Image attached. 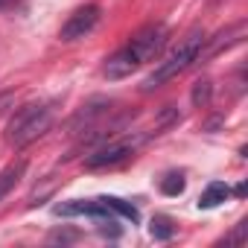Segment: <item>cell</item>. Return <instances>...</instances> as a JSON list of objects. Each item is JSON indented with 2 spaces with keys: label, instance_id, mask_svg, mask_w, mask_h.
<instances>
[{
  "label": "cell",
  "instance_id": "obj_1",
  "mask_svg": "<svg viewBox=\"0 0 248 248\" xmlns=\"http://www.w3.org/2000/svg\"><path fill=\"white\" fill-rule=\"evenodd\" d=\"M204 30H193L146 79H143V91H155V88H161L164 82H170V79H175L178 73H184L193 62H199V56H202V47H204Z\"/></svg>",
  "mask_w": 248,
  "mask_h": 248
},
{
  "label": "cell",
  "instance_id": "obj_2",
  "mask_svg": "<svg viewBox=\"0 0 248 248\" xmlns=\"http://www.w3.org/2000/svg\"><path fill=\"white\" fill-rule=\"evenodd\" d=\"M53 126V108L50 105H27L21 108L6 126V143L12 149H24L41 135H47Z\"/></svg>",
  "mask_w": 248,
  "mask_h": 248
},
{
  "label": "cell",
  "instance_id": "obj_3",
  "mask_svg": "<svg viewBox=\"0 0 248 248\" xmlns=\"http://www.w3.org/2000/svg\"><path fill=\"white\" fill-rule=\"evenodd\" d=\"M143 135H126V138H108L105 143H99L88 158H85V170H108L117 167L126 158L135 155V149L143 143Z\"/></svg>",
  "mask_w": 248,
  "mask_h": 248
},
{
  "label": "cell",
  "instance_id": "obj_4",
  "mask_svg": "<svg viewBox=\"0 0 248 248\" xmlns=\"http://www.w3.org/2000/svg\"><path fill=\"white\" fill-rule=\"evenodd\" d=\"M167 38H170V30L164 24H149V27L138 30L126 47L135 53V59L140 64H146V62H152V59L161 56V50L167 47Z\"/></svg>",
  "mask_w": 248,
  "mask_h": 248
},
{
  "label": "cell",
  "instance_id": "obj_5",
  "mask_svg": "<svg viewBox=\"0 0 248 248\" xmlns=\"http://www.w3.org/2000/svg\"><path fill=\"white\" fill-rule=\"evenodd\" d=\"M96 24H99V6H82V9H76V12L64 21V27H62V41H79V38H85L88 32H93Z\"/></svg>",
  "mask_w": 248,
  "mask_h": 248
},
{
  "label": "cell",
  "instance_id": "obj_6",
  "mask_svg": "<svg viewBox=\"0 0 248 248\" xmlns=\"http://www.w3.org/2000/svg\"><path fill=\"white\" fill-rule=\"evenodd\" d=\"M138 67H140V62L135 59V53H132L129 47H123V50H117L114 56H108L102 73H105L108 79H126V76H132Z\"/></svg>",
  "mask_w": 248,
  "mask_h": 248
},
{
  "label": "cell",
  "instance_id": "obj_7",
  "mask_svg": "<svg viewBox=\"0 0 248 248\" xmlns=\"http://www.w3.org/2000/svg\"><path fill=\"white\" fill-rule=\"evenodd\" d=\"M242 35H245V24L239 21V24H233L231 30H222L210 44L204 41V47H202V56H199V59H213V56H219L222 50H228V47L239 44V41H242Z\"/></svg>",
  "mask_w": 248,
  "mask_h": 248
},
{
  "label": "cell",
  "instance_id": "obj_8",
  "mask_svg": "<svg viewBox=\"0 0 248 248\" xmlns=\"http://www.w3.org/2000/svg\"><path fill=\"white\" fill-rule=\"evenodd\" d=\"M24 172H27V164L24 161H15V164H9V167L0 170V202H3L15 190V184L24 178Z\"/></svg>",
  "mask_w": 248,
  "mask_h": 248
},
{
  "label": "cell",
  "instance_id": "obj_9",
  "mask_svg": "<svg viewBox=\"0 0 248 248\" xmlns=\"http://www.w3.org/2000/svg\"><path fill=\"white\" fill-rule=\"evenodd\" d=\"M228 196H231V187H228L225 181H210V184L204 187V193L199 196V207H204V210L219 207Z\"/></svg>",
  "mask_w": 248,
  "mask_h": 248
},
{
  "label": "cell",
  "instance_id": "obj_10",
  "mask_svg": "<svg viewBox=\"0 0 248 248\" xmlns=\"http://www.w3.org/2000/svg\"><path fill=\"white\" fill-rule=\"evenodd\" d=\"M99 199L111 207V213H120L123 219H129V222H140V213H138V207H135V204L123 202V199H117V196H99Z\"/></svg>",
  "mask_w": 248,
  "mask_h": 248
},
{
  "label": "cell",
  "instance_id": "obj_11",
  "mask_svg": "<svg viewBox=\"0 0 248 248\" xmlns=\"http://www.w3.org/2000/svg\"><path fill=\"white\" fill-rule=\"evenodd\" d=\"M149 233H152V239H172L175 225H172L170 216H155V219L149 222Z\"/></svg>",
  "mask_w": 248,
  "mask_h": 248
},
{
  "label": "cell",
  "instance_id": "obj_12",
  "mask_svg": "<svg viewBox=\"0 0 248 248\" xmlns=\"http://www.w3.org/2000/svg\"><path fill=\"white\" fill-rule=\"evenodd\" d=\"M210 96H213L210 79H199V82L193 85V105H196V108H204V105L210 102Z\"/></svg>",
  "mask_w": 248,
  "mask_h": 248
},
{
  "label": "cell",
  "instance_id": "obj_13",
  "mask_svg": "<svg viewBox=\"0 0 248 248\" xmlns=\"http://www.w3.org/2000/svg\"><path fill=\"white\" fill-rule=\"evenodd\" d=\"M184 187H187V181H184L181 172H170V175L161 181V193H164V196H181Z\"/></svg>",
  "mask_w": 248,
  "mask_h": 248
},
{
  "label": "cell",
  "instance_id": "obj_14",
  "mask_svg": "<svg viewBox=\"0 0 248 248\" xmlns=\"http://www.w3.org/2000/svg\"><path fill=\"white\" fill-rule=\"evenodd\" d=\"M76 239H79L76 231H53V233L47 236V242H76Z\"/></svg>",
  "mask_w": 248,
  "mask_h": 248
},
{
  "label": "cell",
  "instance_id": "obj_15",
  "mask_svg": "<svg viewBox=\"0 0 248 248\" xmlns=\"http://www.w3.org/2000/svg\"><path fill=\"white\" fill-rule=\"evenodd\" d=\"M245 228H248V225H245V222H239V225L233 228V233H231V236H225V245H231V242L242 245V242H245Z\"/></svg>",
  "mask_w": 248,
  "mask_h": 248
},
{
  "label": "cell",
  "instance_id": "obj_16",
  "mask_svg": "<svg viewBox=\"0 0 248 248\" xmlns=\"http://www.w3.org/2000/svg\"><path fill=\"white\" fill-rule=\"evenodd\" d=\"M245 193H248V187H245V181H239V184L233 187V196H236V199H245Z\"/></svg>",
  "mask_w": 248,
  "mask_h": 248
},
{
  "label": "cell",
  "instance_id": "obj_17",
  "mask_svg": "<svg viewBox=\"0 0 248 248\" xmlns=\"http://www.w3.org/2000/svg\"><path fill=\"white\" fill-rule=\"evenodd\" d=\"M12 6V0H0V9H9Z\"/></svg>",
  "mask_w": 248,
  "mask_h": 248
}]
</instances>
